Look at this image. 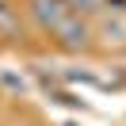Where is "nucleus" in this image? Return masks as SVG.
<instances>
[{"instance_id":"1","label":"nucleus","mask_w":126,"mask_h":126,"mask_svg":"<svg viewBox=\"0 0 126 126\" xmlns=\"http://www.w3.org/2000/svg\"><path fill=\"white\" fill-rule=\"evenodd\" d=\"M50 38H54V46L65 50V54H84V50H92V42H95V27H92V19H84V16L73 12Z\"/></svg>"},{"instance_id":"2","label":"nucleus","mask_w":126,"mask_h":126,"mask_svg":"<svg viewBox=\"0 0 126 126\" xmlns=\"http://www.w3.org/2000/svg\"><path fill=\"white\" fill-rule=\"evenodd\" d=\"M23 16L34 23V31L54 34L73 16V8H69V0H23Z\"/></svg>"},{"instance_id":"3","label":"nucleus","mask_w":126,"mask_h":126,"mask_svg":"<svg viewBox=\"0 0 126 126\" xmlns=\"http://www.w3.org/2000/svg\"><path fill=\"white\" fill-rule=\"evenodd\" d=\"M95 38L103 42V46H126V16L122 12H103L99 19H95Z\"/></svg>"},{"instance_id":"4","label":"nucleus","mask_w":126,"mask_h":126,"mask_svg":"<svg viewBox=\"0 0 126 126\" xmlns=\"http://www.w3.org/2000/svg\"><path fill=\"white\" fill-rule=\"evenodd\" d=\"M19 34H23V8L16 0H0V38L16 42Z\"/></svg>"},{"instance_id":"5","label":"nucleus","mask_w":126,"mask_h":126,"mask_svg":"<svg viewBox=\"0 0 126 126\" xmlns=\"http://www.w3.org/2000/svg\"><path fill=\"white\" fill-rule=\"evenodd\" d=\"M69 8L77 12V16L92 19V23H95V19L103 16V12H107V8H103V0H69Z\"/></svg>"}]
</instances>
